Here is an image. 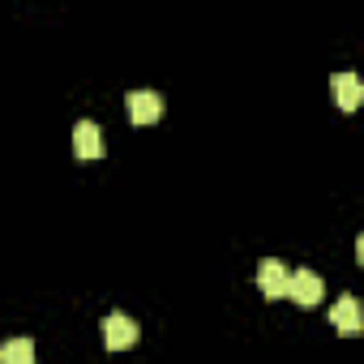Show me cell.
I'll use <instances>...</instances> for the list:
<instances>
[{
  "label": "cell",
  "instance_id": "6da1fadb",
  "mask_svg": "<svg viewBox=\"0 0 364 364\" xmlns=\"http://www.w3.org/2000/svg\"><path fill=\"white\" fill-rule=\"evenodd\" d=\"M257 287H262L266 300H287V296H291V274H287V266H283L279 257H262V266H257Z\"/></svg>",
  "mask_w": 364,
  "mask_h": 364
},
{
  "label": "cell",
  "instance_id": "3957f363",
  "mask_svg": "<svg viewBox=\"0 0 364 364\" xmlns=\"http://www.w3.org/2000/svg\"><path fill=\"white\" fill-rule=\"evenodd\" d=\"M321 296H326L321 274H313V270H296V274H291V296H287V300H296L300 309H317Z\"/></svg>",
  "mask_w": 364,
  "mask_h": 364
},
{
  "label": "cell",
  "instance_id": "9c48e42d",
  "mask_svg": "<svg viewBox=\"0 0 364 364\" xmlns=\"http://www.w3.org/2000/svg\"><path fill=\"white\" fill-rule=\"evenodd\" d=\"M355 257H360V266H364V232H360V240H355Z\"/></svg>",
  "mask_w": 364,
  "mask_h": 364
},
{
  "label": "cell",
  "instance_id": "52a82bcc",
  "mask_svg": "<svg viewBox=\"0 0 364 364\" xmlns=\"http://www.w3.org/2000/svg\"><path fill=\"white\" fill-rule=\"evenodd\" d=\"M73 150H77V159H99V154H103V133H99L95 120H77V129H73Z\"/></svg>",
  "mask_w": 364,
  "mask_h": 364
},
{
  "label": "cell",
  "instance_id": "7a4b0ae2",
  "mask_svg": "<svg viewBox=\"0 0 364 364\" xmlns=\"http://www.w3.org/2000/svg\"><path fill=\"white\" fill-rule=\"evenodd\" d=\"M133 343H137V321L133 317H124V313L103 317V347L107 351H129Z\"/></svg>",
  "mask_w": 364,
  "mask_h": 364
},
{
  "label": "cell",
  "instance_id": "8992f818",
  "mask_svg": "<svg viewBox=\"0 0 364 364\" xmlns=\"http://www.w3.org/2000/svg\"><path fill=\"white\" fill-rule=\"evenodd\" d=\"M330 321H334L343 334H360V330H364L360 300H355V296H338V300H334V309H330Z\"/></svg>",
  "mask_w": 364,
  "mask_h": 364
},
{
  "label": "cell",
  "instance_id": "ba28073f",
  "mask_svg": "<svg viewBox=\"0 0 364 364\" xmlns=\"http://www.w3.org/2000/svg\"><path fill=\"white\" fill-rule=\"evenodd\" d=\"M0 364H35V343L31 338H9L0 347Z\"/></svg>",
  "mask_w": 364,
  "mask_h": 364
},
{
  "label": "cell",
  "instance_id": "5b68a950",
  "mask_svg": "<svg viewBox=\"0 0 364 364\" xmlns=\"http://www.w3.org/2000/svg\"><path fill=\"white\" fill-rule=\"evenodd\" d=\"M129 116H133V124H154L159 116H163V99L154 95V90H129Z\"/></svg>",
  "mask_w": 364,
  "mask_h": 364
},
{
  "label": "cell",
  "instance_id": "277c9868",
  "mask_svg": "<svg viewBox=\"0 0 364 364\" xmlns=\"http://www.w3.org/2000/svg\"><path fill=\"white\" fill-rule=\"evenodd\" d=\"M330 90H334V99H338L343 112H355V107L364 103V82H360L351 69H338V73L330 77Z\"/></svg>",
  "mask_w": 364,
  "mask_h": 364
}]
</instances>
